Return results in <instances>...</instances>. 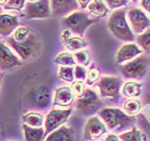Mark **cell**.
<instances>
[{
    "label": "cell",
    "mask_w": 150,
    "mask_h": 141,
    "mask_svg": "<svg viewBox=\"0 0 150 141\" xmlns=\"http://www.w3.org/2000/svg\"><path fill=\"white\" fill-rule=\"evenodd\" d=\"M143 49H142L138 44H134V43H129V44L122 45L117 51V63H123L128 62L131 60L137 58L142 53Z\"/></svg>",
    "instance_id": "4fadbf2b"
},
{
    "label": "cell",
    "mask_w": 150,
    "mask_h": 141,
    "mask_svg": "<svg viewBox=\"0 0 150 141\" xmlns=\"http://www.w3.org/2000/svg\"><path fill=\"white\" fill-rule=\"evenodd\" d=\"M18 22L15 16H11L8 14L1 15V34L9 35L16 28Z\"/></svg>",
    "instance_id": "d6986e66"
},
{
    "label": "cell",
    "mask_w": 150,
    "mask_h": 141,
    "mask_svg": "<svg viewBox=\"0 0 150 141\" xmlns=\"http://www.w3.org/2000/svg\"><path fill=\"white\" fill-rule=\"evenodd\" d=\"M9 44L13 48V50L18 55L19 58L25 61H30L37 58L40 55L41 48H42V43L37 34L32 31H30V33L22 41L16 42L10 39Z\"/></svg>",
    "instance_id": "6da1fadb"
},
{
    "label": "cell",
    "mask_w": 150,
    "mask_h": 141,
    "mask_svg": "<svg viewBox=\"0 0 150 141\" xmlns=\"http://www.w3.org/2000/svg\"><path fill=\"white\" fill-rule=\"evenodd\" d=\"M74 75H75V79L83 81V80L86 79L88 74H87V72H86V69H85V66L76 65L74 67Z\"/></svg>",
    "instance_id": "4dcf8cb0"
},
{
    "label": "cell",
    "mask_w": 150,
    "mask_h": 141,
    "mask_svg": "<svg viewBox=\"0 0 150 141\" xmlns=\"http://www.w3.org/2000/svg\"><path fill=\"white\" fill-rule=\"evenodd\" d=\"M99 76H100V73H99V71L98 69H90L89 72H88V79H89V81L90 82H94L96 80H97L98 78H99Z\"/></svg>",
    "instance_id": "836d02e7"
},
{
    "label": "cell",
    "mask_w": 150,
    "mask_h": 141,
    "mask_svg": "<svg viewBox=\"0 0 150 141\" xmlns=\"http://www.w3.org/2000/svg\"><path fill=\"white\" fill-rule=\"evenodd\" d=\"M44 141H75L74 130L68 126H60L48 134Z\"/></svg>",
    "instance_id": "2e32d148"
},
{
    "label": "cell",
    "mask_w": 150,
    "mask_h": 141,
    "mask_svg": "<svg viewBox=\"0 0 150 141\" xmlns=\"http://www.w3.org/2000/svg\"><path fill=\"white\" fill-rule=\"evenodd\" d=\"M50 3L48 0H39L35 2H29L25 6L26 18H45L50 16Z\"/></svg>",
    "instance_id": "7c38bea8"
},
{
    "label": "cell",
    "mask_w": 150,
    "mask_h": 141,
    "mask_svg": "<svg viewBox=\"0 0 150 141\" xmlns=\"http://www.w3.org/2000/svg\"><path fill=\"white\" fill-rule=\"evenodd\" d=\"M24 124H27L32 127H42L43 124H45V120L43 116L37 112H28L23 116Z\"/></svg>",
    "instance_id": "ffe728a7"
},
{
    "label": "cell",
    "mask_w": 150,
    "mask_h": 141,
    "mask_svg": "<svg viewBox=\"0 0 150 141\" xmlns=\"http://www.w3.org/2000/svg\"><path fill=\"white\" fill-rule=\"evenodd\" d=\"M132 1H136V0H132Z\"/></svg>",
    "instance_id": "ab89813d"
},
{
    "label": "cell",
    "mask_w": 150,
    "mask_h": 141,
    "mask_svg": "<svg viewBox=\"0 0 150 141\" xmlns=\"http://www.w3.org/2000/svg\"><path fill=\"white\" fill-rule=\"evenodd\" d=\"M128 18L131 24L133 31L136 33H143L149 26V18L141 9L132 8L128 11Z\"/></svg>",
    "instance_id": "8fae6325"
},
{
    "label": "cell",
    "mask_w": 150,
    "mask_h": 141,
    "mask_svg": "<svg viewBox=\"0 0 150 141\" xmlns=\"http://www.w3.org/2000/svg\"><path fill=\"white\" fill-rule=\"evenodd\" d=\"M72 91L77 97L81 96V95L84 94V92H85L84 82L81 81V80H77V81L73 82V83H72Z\"/></svg>",
    "instance_id": "1f68e13d"
},
{
    "label": "cell",
    "mask_w": 150,
    "mask_h": 141,
    "mask_svg": "<svg viewBox=\"0 0 150 141\" xmlns=\"http://www.w3.org/2000/svg\"><path fill=\"white\" fill-rule=\"evenodd\" d=\"M55 62H56L57 64H60V65H62V66H71V65H74L75 62H76V60H75L74 56H72L71 53H62L56 57Z\"/></svg>",
    "instance_id": "d4e9b609"
},
{
    "label": "cell",
    "mask_w": 150,
    "mask_h": 141,
    "mask_svg": "<svg viewBox=\"0 0 150 141\" xmlns=\"http://www.w3.org/2000/svg\"><path fill=\"white\" fill-rule=\"evenodd\" d=\"M106 124L101 121L98 116H92L88 120L84 127V136L85 138L90 141L97 140L106 133Z\"/></svg>",
    "instance_id": "30bf717a"
},
{
    "label": "cell",
    "mask_w": 150,
    "mask_h": 141,
    "mask_svg": "<svg viewBox=\"0 0 150 141\" xmlns=\"http://www.w3.org/2000/svg\"><path fill=\"white\" fill-rule=\"evenodd\" d=\"M6 1H8V0H1V4H4Z\"/></svg>",
    "instance_id": "74e56055"
},
{
    "label": "cell",
    "mask_w": 150,
    "mask_h": 141,
    "mask_svg": "<svg viewBox=\"0 0 150 141\" xmlns=\"http://www.w3.org/2000/svg\"><path fill=\"white\" fill-rule=\"evenodd\" d=\"M75 8V0H52V10L55 15H63Z\"/></svg>",
    "instance_id": "ac0fdd59"
},
{
    "label": "cell",
    "mask_w": 150,
    "mask_h": 141,
    "mask_svg": "<svg viewBox=\"0 0 150 141\" xmlns=\"http://www.w3.org/2000/svg\"><path fill=\"white\" fill-rule=\"evenodd\" d=\"M142 91V85L137 83V82L129 81L123 85L122 87V93L127 97L130 98H134V97L138 96L141 94Z\"/></svg>",
    "instance_id": "44dd1931"
},
{
    "label": "cell",
    "mask_w": 150,
    "mask_h": 141,
    "mask_svg": "<svg viewBox=\"0 0 150 141\" xmlns=\"http://www.w3.org/2000/svg\"><path fill=\"white\" fill-rule=\"evenodd\" d=\"M74 58L79 65L87 66L90 63V55H89V53H88L87 50L81 49L76 51L74 53Z\"/></svg>",
    "instance_id": "f1b7e54d"
},
{
    "label": "cell",
    "mask_w": 150,
    "mask_h": 141,
    "mask_svg": "<svg viewBox=\"0 0 150 141\" xmlns=\"http://www.w3.org/2000/svg\"><path fill=\"white\" fill-rule=\"evenodd\" d=\"M99 116L106 124L107 128L112 132L121 130L132 122L128 113H125L118 108H103L99 111Z\"/></svg>",
    "instance_id": "3957f363"
},
{
    "label": "cell",
    "mask_w": 150,
    "mask_h": 141,
    "mask_svg": "<svg viewBox=\"0 0 150 141\" xmlns=\"http://www.w3.org/2000/svg\"><path fill=\"white\" fill-rule=\"evenodd\" d=\"M64 45H66L70 50H74V51H78V50L84 49L85 47H87V42L83 40L79 36H70L66 42H64Z\"/></svg>",
    "instance_id": "603a6c76"
},
{
    "label": "cell",
    "mask_w": 150,
    "mask_h": 141,
    "mask_svg": "<svg viewBox=\"0 0 150 141\" xmlns=\"http://www.w3.org/2000/svg\"><path fill=\"white\" fill-rule=\"evenodd\" d=\"M76 1L79 3V6H81V8H85V6H87L88 4L90 3L89 2L90 0H76Z\"/></svg>",
    "instance_id": "8d00e7d4"
},
{
    "label": "cell",
    "mask_w": 150,
    "mask_h": 141,
    "mask_svg": "<svg viewBox=\"0 0 150 141\" xmlns=\"http://www.w3.org/2000/svg\"><path fill=\"white\" fill-rule=\"evenodd\" d=\"M52 92L46 86H38L27 93L26 102L30 107L37 109H45L50 105Z\"/></svg>",
    "instance_id": "277c9868"
},
{
    "label": "cell",
    "mask_w": 150,
    "mask_h": 141,
    "mask_svg": "<svg viewBox=\"0 0 150 141\" xmlns=\"http://www.w3.org/2000/svg\"><path fill=\"white\" fill-rule=\"evenodd\" d=\"M26 141H44L46 130L43 127H32L27 124L23 125Z\"/></svg>",
    "instance_id": "e0dca14e"
},
{
    "label": "cell",
    "mask_w": 150,
    "mask_h": 141,
    "mask_svg": "<svg viewBox=\"0 0 150 141\" xmlns=\"http://www.w3.org/2000/svg\"><path fill=\"white\" fill-rule=\"evenodd\" d=\"M120 139H121V141H143L142 134L137 128H133L130 132L121 134Z\"/></svg>",
    "instance_id": "83f0119b"
},
{
    "label": "cell",
    "mask_w": 150,
    "mask_h": 141,
    "mask_svg": "<svg viewBox=\"0 0 150 141\" xmlns=\"http://www.w3.org/2000/svg\"><path fill=\"white\" fill-rule=\"evenodd\" d=\"M101 107V100L93 90H85L84 94L76 100V109L81 113H88L97 111Z\"/></svg>",
    "instance_id": "52a82bcc"
},
{
    "label": "cell",
    "mask_w": 150,
    "mask_h": 141,
    "mask_svg": "<svg viewBox=\"0 0 150 141\" xmlns=\"http://www.w3.org/2000/svg\"><path fill=\"white\" fill-rule=\"evenodd\" d=\"M141 4H142V6H143V8H144V9L150 14V0H142Z\"/></svg>",
    "instance_id": "d590c367"
},
{
    "label": "cell",
    "mask_w": 150,
    "mask_h": 141,
    "mask_svg": "<svg viewBox=\"0 0 150 141\" xmlns=\"http://www.w3.org/2000/svg\"><path fill=\"white\" fill-rule=\"evenodd\" d=\"M24 6H25V0H8V2L4 4V8L12 10H22Z\"/></svg>",
    "instance_id": "f546056e"
},
{
    "label": "cell",
    "mask_w": 150,
    "mask_h": 141,
    "mask_svg": "<svg viewBox=\"0 0 150 141\" xmlns=\"http://www.w3.org/2000/svg\"><path fill=\"white\" fill-rule=\"evenodd\" d=\"M59 77L66 82H72L75 78L74 67L72 66H62L59 69Z\"/></svg>",
    "instance_id": "4316f807"
},
{
    "label": "cell",
    "mask_w": 150,
    "mask_h": 141,
    "mask_svg": "<svg viewBox=\"0 0 150 141\" xmlns=\"http://www.w3.org/2000/svg\"><path fill=\"white\" fill-rule=\"evenodd\" d=\"M70 116H71V109H54L47 113L44 124L47 135L54 132L55 129L59 128L60 126H62V124L67 122Z\"/></svg>",
    "instance_id": "ba28073f"
},
{
    "label": "cell",
    "mask_w": 150,
    "mask_h": 141,
    "mask_svg": "<svg viewBox=\"0 0 150 141\" xmlns=\"http://www.w3.org/2000/svg\"><path fill=\"white\" fill-rule=\"evenodd\" d=\"M106 4L112 9H117V8H121V6H125L128 1L127 0H104Z\"/></svg>",
    "instance_id": "d6a6232c"
},
{
    "label": "cell",
    "mask_w": 150,
    "mask_h": 141,
    "mask_svg": "<svg viewBox=\"0 0 150 141\" xmlns=\"http://www.w3.org/2000/svg\"><path fill=\"white\" fill-rule=\"evenodd\" d=\"M141 108V102L138 100H135V98H130V100H128L123 104V109H125V113H128L130 116H134V114L138 113Z\"/></svg>",
    "instance_id": "cb8c5ba5"
},
{
    "label": "cell",
    "mask_w": 150,
    "mask_h": 141,
    "mask_svg": "<svg viewBox=\"0 0 150 141\" xmlns=\"http://www.w3.org/2000/svg\"><path fill=\"white\" fill-rule=\"evenodd\" d=\"M89 12L96 16H104L107 13V6H105L103 0H92L88 4Z\"/></svg>",
    "instance_id": "7402d4cb"
},
{
    "label": "cell",
    "mask_w": 150,
    "mask_h": 141,
    "mask_svg": "<svg viewBox=\"0 0 150 141\" xmlns=\"http://www.w3.org/2000/svg\"><path fill=\"white\" fill-rule=\"evenodd\" d=\"M29 1H31V2H35V1H39V0H29Z\"/></svg>",
    "instance_id": "f35d334b"
},
{
    "label": "cell",
    "mask_w": 150,
    "mask_h": 141,
    "mask_svg": "<svg viewBox=\"0 0 150 141\" xmlns=\"http://www.w3.org/2000/svg\"><path fill=\"white\" fill-rule=\"evenodd\" d=\"M108 28L116 38L122 41L131 42L134 40V35L125 18V10H118L112 13L108 20Z\"/></svg>",
    "instance_id": "7a4b0ae2"
},
{
    "label": "cell",
    "mask_w": 150,
    "mask_h": 141,
    "mask_svg": "<svg viewBox=\"0 0 150 141\" xmlns=\"http://www.w3.org/2000/svg\"><path fill=\"white\" fill-rule=\"evenodd\" d=\"M148 61L145 57H137L121 66V73L128 78L139 79L147 74Z\"/></svg>",
    "instance_id": "8992f818"
},
{
    "label": "cell",
    "mask_w": 150,
    "mask_h": 141,
    "mask_svg": "<svg viewBox=\"0 0 150 141\" xmlns=\"http://www.w3.org/2000/svg\"><path fill=\"white\" fill-rule=\"evenodd\" d=\"M121 83V78L112 77V76H104L100 78L98 87H99L101 95L103 97H115L118 95L120 91Z\"/></svg>",
    "instance_id": "9c48e42d"
},
{
    "label": "cell",
    "mask_w": 150,
    "mask_h": 141,
    "mask_svg": "<svg viewBox=\"0 0 150 141\" xmlns=\"http://www.w3.org/2000/svg\"><path fill=\"white\" fill-rule=\"evenodd\" d=\"M93 22L94 19L89 18L87 14L84 12H74L63 19V24L67 25L71 31L78 35L84 34L88 27Z\"/></svg>",
    "instance_id": "5b68a950"
},
{
    "label": "cell",
    "mask_w": 150,
    "mask_h": 141,
    "mask_svg": "<svg viewBox=\"0 0 150 141\" xmlns=\"http://www.w3.org/2000/svg\"><path fill=\"white\" fill-rule=\"evenodd\" d=\"M74 100V93L72 88L69 87H60L55 92V98H54V105L55 106L67 107L70 106Z\"/></svg>",
    "instance_id": "9a60e30c"
},
{
    "label": "cell",
    "mask_w": 150,
    "mask_h": 141,
    "mask_svg": "<svg viewBox=\"0 0 150 141\" xmlns=\"http://www.w3.org/2000/svg\"><path fill=\"white\" fill-rule=\"evenodd\" d=\"M136 42L144 51L150 53V30L141 33L136 38Z\"/></svg>",
    "instance_id": "484cf974"
},
{
    "label": "cell",
    "mask_w": 150,
    "mask_h": 141,
    "mask_svg": "<svg viewBox=\"0 0 150 141\" xmlns=\"http://www.w3.org/2000/svg\"><path fill=\"white\" fill-rule=\"evenodd\" d=\"M105 141H121V139H120V137L114 135V134H110V135L106 136Z\"/></svg>",
    "instance_id": "e575fe53"
},
{
    "label": "cell",
    "mask_w": 150,
    "mask_h": 141,
    "mask_svg": "<svg viewBox=\"0 0 150 141\" xmlns=\"http://www.w3.org/2000/svg\"><path fill=\"white\" fill-rule=\"evenodd\" d=\"M0 62H1L2 69H12L16 66L21 65V59L4 43L1 44Z\"/></svg>",
    "instance_id": "5bb4252c"
}]
</instances>
